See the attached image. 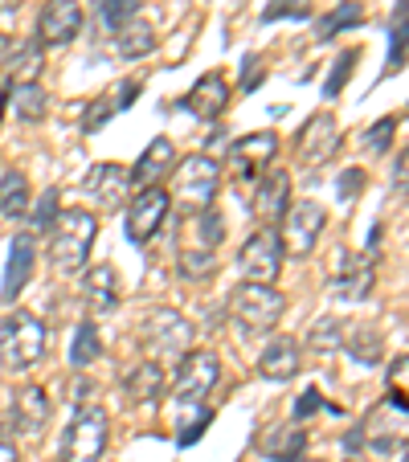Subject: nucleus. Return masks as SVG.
<instances>
[{
	"label": "nucleus",
	"mask_w": 409,
	"mask_h": 462,
	"mask_svg": "<svg viewBox=\"0 0 409 462\" xmlns=\"http://www.w3.org/2000/svg\"><path fill=\"white\" fill-rule=\"evenodd\" d=\"M98 234V217L90 209H66L50 226V266L58 274H79L90 258V245Z\"/></svg>",
	"instance_id": "nucleus-1"
},
{
	"label": "nucleus",
	"mask_w": 409,
	"mask_h": 462,
	"mask_svg": "<svg viewBox=\"0 0 409 462\" xmlns=\"http://www.w3.org/2000/svg\"><path fill=\"white\" fill-rule=\"evenodd\" d=\"M168 213H172V197H168L164 184L140 189L127 205V217H123V234H127V242L131 245H148L152 237L164 229Z\"/></svg>",
	"instance_id": "nucleus-10"
},
{
	"label": "nucleus",
	"mask_w": 409,
	"mask_h": 462,
	"mask_svg": "<svg viewBox=\"0 0 409 462\" xmlns=\"http://www.w3.org/2000/svg\"><path fill=\"white\" fill-rule=\"evenodd\" d=\"M82 295H87V307L95 315H107L119 307V274H115L111 262H98L90 266L87 279H82Z\"/></svg>",
	"instance_id": "nucleus-22"
},
{
	"label": "nucleus",
	"mask_w": 409,
	"mask_h": 462,
	"mask_svg": "<svg viewBox=\"0 0 409 462\" xmlns=\"http://www.w3.org/2000/svg\"><path fill=\"white\" fill-rule=\"evenodd\" d=\"M82 189H87L90 201H98L103 213H115V209H123L131 197V172L123 164H115V160H103V164H90Z\"/></svg>",
	"instance_id": "nucleus-13"
},
{
	"label": "nucleus",
	"mask_w": 409,
	"mask_h": 462,
	"mask_svg": "<svg viewBox=\"0 0 409 462\" xmlns=\"http://www.w3.org/2000/svg\"><path fill=\"white\" fill-rule=\"evenodd\" d=\"M344 344H349V352L357 360H365V365H373V360L381 356V340H376L373 332H365V340H360L357 332H349V336H344Z\"/></svg>",
	"instance_id": "nucleus-40"
},
{
	"label": "nucleus",
	"mask_w": 409,
	"mask_h": 462,
	"mask_svg": "<svg viewBox=\"0 0 409 462\" xmlns=\"http://www.w3.org/2000/svg\"><path fill=\"white\" fill-rule=\"evenodd\" d=\"M107 434H111V418L98 405H82L61 438V462H103Z\"/></svg>",
	"instance_id": "nucleus-7"
},
{
	"label": "nucleus",
	"mask_w": 409,
	"mask_h": 462,
	"mask_svg": "<svg viewBox=\"0 0 409 462\" xmlns=\"http://www.w3.org/2000/svg\"><path fill=\"white\" fill-rule=\"evenodd\" d=\"M0 462H21L17 458V446H13L9 434H0Z\"/></svg>",
	"instance_id": "nucleus-44"
},
{
	"label": "nucleus",
	"mask_w": 409,
	"mask_h": 462,
	"mask_svg": "<svg viewBox=\"0 0 409 462\" xmlns=\"http://www.w3.org/2000/svg\"><path fill=\"white\" fill-rule=\"evenodd\" d=\"M393 131H397V119H393V115L389 119H376L373 127L365 131V148L373 152V156H385V152L393 148Z\"/></svg>",
	"instance_id": "nucleus-36"
},
{
	"label": "nucleus",
	"mask_w": 409,
	"mask_h": 462,
	"mask_svg": "<svg viewBox=\"0 0 409 462\" xmlns=\"http://www.w3.org/2000/svg\"><path fill=\"white\" fill-rule=\"evenodd\" d=\"M279 242H283V254H295V258H307V254L320 245V234L328 229V209L320 201H291L287 213L279 221Z\"/></svg>",
	"instance_id": "nucleus-9"
},
{
	"label": "nucleus",
	"mask_w": 409,
	"mask_h": 462,
	"mask_svg": "<svg viewBox=\"0 0 409 462\" xmlns=\"http://www.w3.org/2000/svg\"><path fill=\"white\" fill-rule=\"evenodd\" d=\"M221 381V365L213 352H189V356L176 365V381H172V405L184 410L189 421L192 410H205V397L213 393V384ZM181 421V426H184Z\"/></svg>",
	"instance_id": "nucleus-6"
},
{
	"label": "nucleus",
	"mask_w": 409,
	"mask_h": 462,
	"mask_svg": "<svg viewBox=\"0 0 409 462\" xmlns=\"http://www.w3.org/2000/svg\"><path fill=\"white\" fill-rule=\"evenodd\" d=\"M274 156H279V135H274V131H250V135L229 143V168H234V176H242V180L262 176L274 164Z\"/></svg>",
	"instance_id": "nucleus-12"
},
{
	"label": "nucleus",
	"mask_w": 409,
	"mask_h": 462,
	"mask_svg": "<svg viewBox=\"0 0 409 462\" xmlns=\"http://www.w3.org/2000/svg\"><path fill=\"white\" fill-rule=\"evenodd\" d=\"M336 148H339V123L331 119L328 111L311 115V119H307L303 127H299L295 156H299V164H303V168H320V164H328V160L336 156Z\"/></svg>",
	"instance_id": "nucleus-11"
},
{
	"label": "nucleus",
	"mask_w": 409,
	"mask_h": 462,
	"mask_svg": "<svg viewBox=\"0 0 409 462\" xmlns=\"http://www.w3.org/2000/svg\"><path fill=\"white\" fill-rule=\"evenodd\" d=\"M360 61V53L357 50H344L339 53V61H336V70H331V79L323 82V98H336L339 90H344V82L352 79V66Z\"/></svg>",
	"instance_id": "nucleus-37"
},
{
	"label": "nucleus",
	"mask_w": 409,
	"mask_h": 462,
	"mask_svg": "<svg viewBox=\"0 0 409 462\" xmlns=\"http://www.w3.org/2000/svg\"><path fill=\"white\" fill-rule=\"evenodd\" d=\"M135 9H140V0H95V17H98V25L103 29H119V25H127L131 17H135Z\"/></svg>",
	"instance_id": "nucleus-31"
},
{
	"label": "nucleus",
	"mask_w": 409,
	"mask_h": 462,
	"mask_svg": "<svg viewBox=\"0 0 409 462\" xmlns=\"http://www.w3.org/2000/svg\"><path fill=\"white\" fill-rule=\"evenodd\" d=\"M299 360H303V348H299L291 336H270V344L258 356V373L266 376V381H291V376L303 368Z\"/></svg>",
	"instance_id": "nucleus-21"
},
{
	"label": "nucleus",
	"mask_w": 409,
	"mask_h": 462,
	"mask_svg": "<svg viewBox=\"0 0 409 462\" xmlns=\"http://www.w3.org/2000/svg\"><path fill=\"white\" fill-rule=\"evenodd\" d=\"M111 37H115V53H119V58H148V53L160 45L156 29L140 17H131L127 25H119Z\"/></svg>",
	"instance_id": "nucleus-26"
},
{
	"label": "nucleus",
	"mask_w": 409,
	"mask_h": 462,
	"mask_svg": "<svg viewBox=\"0 0 409 462\" xmlns=\"http://www.w3.org/2000/svg\"><path fill=\"white\" fill-rule=\"evenodd\" d=\"M283 242H279V229H254L250 237L242 242V250H237V274H242L246 282H262V287H274V279H279L283 271Z\"/></svg>",
	"instance_id": "nucleus-8"
},
{
	"label": "nucleus",
	"mask_w": 409,
	"mask_h": 462,
	"mask_svg": "<svg viewBox=\"0 0 409 462\" xmlns=\"http://www.w3.org/2000/svg\"><path fill=\"white\" fill-rule=\"evenodd\" d=\"M328 291L336 299H344V303H360V299L373 291V266L368 262H352V266H336V274H331Z\"/></svg>",
	"instance_id": "nucleus-25"
},
{
	"label": "nucleus",
	"mask_w": 409,
	"mask_h": 462,
	"mask_svg": "<svg viewBox=\"0 0 409 462\" xmlns=\"http://www.w3.org/2000/svg\"><path fill=\"white\" fill-rule=\"evenodd\" d=\"M405 66V0H397V29H393L389 45V74H397Z\"/></svg>",
	"instance_id": "nucleus-39"
},
{
	"label": "nucleus",
	"mask_w": 409,
	"mask_h": 462,
	"mask_svg": "<svg viewBox=\"0 0 409 462\" xmlns=\"http://www.w3.org/2000/svg\"><path fill=\"white\" fill-rule=\"evenodd\" d=\"M349 462H357V458H349Z\"/></svg>",
	"instance_id": "nucleus-48"
},
{
	"label": "nucleus",
	"mask_w": 409,
	"mask_h": 462,
	"mask_svg": "<svg viewBox=\"0 0 409 462\" xmlns=\"http://www.w3.org/2000/svg\"><path fill=\"white\" fill-rule=\"evenodd\" d=\"M344 328H349L344 319H320L311 328V348H344V336H349Z\"/></svg>",
	"instance_id": "nucleus-35"
},
{
	"label": "nucleus",
	"mask_w": 409,
	"mask_h": 462,
	"mask_svg": "<svg viewBox=\"0 0 409 462\" xmlns=\"http://www.w3.org/2000/svg\"><path fill=\"white\" fill-rule=\"evenodd\" d=\"M283 17H311V0H270L262 9V21H283Z\"/></svg>",
	"instance_id": "nucleus-38"
},
{
	"label": "nucleus",
	"mask_w": 409,
	"mask_h": 462,
	"mask_svg": "<svg viewBox=\"0 0 409 462\" xmlns=\"http://www.w3.org/2000/svg\"><path fill=\"white\" fill-rule=\"evenodd\" d=\"M135 98H140V82H131V79L111 82L103 95L87 103V111H82V131H87V135H95V131L107 127V123H111L119 111H127Z\"/></svg>",
	"instance_id": "nucleus-16"
},
{
	"label": "nucleus",
	"mask_w": 409,
	"mask_h": 462,
	"mask_svg": "<svg viewBox=\"0 0 409 462\" xmlns=\"http://www.w3.org/2000/svg\"><path fill=\"white\" fill-rule=\"evenodd\" d=\"M218 189H221V168L209 156H184L172 168L168 197H172V205H184L189 213H197V209H209Z\"/></svg>",
	"instance_id": "nucleus-5"
},
{
	"label": "nucleus",
	"mask_w": 409,
	"mask_h": 462,
	"mask_svg": "<svg viewBox=\"0 0 409 462\" xmlns=\"http://www.w3.org/2000/svg\"><path fill=\"white\" fill-rule=\"evenodd\" d=\"M9 106L21 123H42L50 111V95L37 82H13L9 87Z\"/></svg>",
	"instance_id": "nucleus-29"
},
{
	"label": "nucleus",
	"mask_w": 409,
	"mask_h": 462,
	"mask_svg": "<svg viewBox=\"0 0 409 462\" xmlns=\"http://www.w3.org/2000/svg\"><path fill=\"white\" fill-rule=\"evenodd\" d=\"M311 462H320V458H311Z\"/></svg>",
	"instance_id": "nucleus-49"
},
{
	"label": "nucleus",
	"mask_w": 409,
	"mask_h": 462,
	"mask_svg": "<svg viewBox=\"0 0 409 462\" xmlns=\"http://www.w3.org/2000/svg\"><path fill=\"white\" fill-rule=\"evenodd\" d=\"M5 111H9V87L0 82V123H5Z\"/></svg>",
	"instance_id": "nucleus-46"
},
{
	"label": "nucleus",
	"mask_w": 409,
	"mask_h": 462,
	"mask_svg": "<svg viewBox=\"0 0 409 462\" xmlns=\"http://www.w3.org/2000/svg\"><path fill=\"white\" fill-rule=\"evenodd\" d=\"M9 53H13V37H9V33H0V70H5Z\"/></svg>",
	"instance_id": "nucleus-45"
},
{
	"label": "nucleus",
	"mask_w": 409,
	"mask_h": 462,
	"mask_svg": "<svg viewBox=\"0 0 409 462\" xmlns=\"http://www.w3.org/2000/svg\"><path fill=\"white\" fill-rule=\"evenodd\" d=\"M42 45L37 42H25V45H13L9 61H5V70H0V82L13 87V82H37L42 74Z\"/></svg>",
	"instance_id": "nucleus-28"
},
{
	"label": "nucleus",
	"mask_w": 409,
	"mask_h": 462,
	"mask_svg": "<svg viewBox=\"0 0 409 462\" xmlns=\"http://www.w3.org/2000/svg\"><path fill=\"white\" fill-rule=\"evenodd\" d=\"M192 323L184 319L181 311L172 307H152L148 315L140 319V348L152 365H181L184 356L192 352Z\"/></svg>",
	"instance_id": "nucleus-2"
},
{
	"label": "nucleus",
	"mask_w": 409,
	"mask_h": 462,
	"mask_svg": "<svg viewBox=\"0 0 409 462\" xmlns=\"http://www.w3.org/2000/svg\"><path fill=\"white\" fill-rule=\"evenodd\" d=\"M172 164H176V148H172V140L160 135V140L148 143V152L135 160V168H131V189H152V184H160Z\"/></svg>",
	"instance_id": "nucleus-23"
},
{
	"label": "nucleus",
	"mask_w": 409,
	"mask_h": 462,
	"mask_svg": "<svg viewBox=\"0 0 409 462\" xmlns=\"http://www.w3.org/2000/svg\"><path fill=\"white\" fill-rule=\"evenodd\" d=\"M320 405H323L320 389H307V393H303V402H299V405H295V418H299V421H303V418H307V413H315V410H320Z\"/></svg>",
	"instance_id": "nucleus-42"
},
{
	"label": "nucleus",
	"mask_w": 409,
	"mask_h": 462,
	"mask_svg": "<svg viewBox=\"0 0 409 462\" xmlns=\"http://www.w3.org/2000/svg\"><path fill=\"white\" fill-rule=\"evenodd\" d=\"M283 311H287V299L274 287H262V282H242V287L229 295V315H234V323L242 332H254V336L274 332Z\"/></svg>",
	"instance_id": "nucleus-4"
},
{
	"label": "nucleus",
	"mask_w": 409,
	"mask_h": 462,
	"mask_svg": "<svg viewBox=\"0 0 409 462\" xmlns=\"http://www.w3.org/2000/svg\"><path fill=\"white\" fill-rule=\"evenodd\" d=\"M176 262H181V274L189 282H205L218 274V254H176Z\"/></svg>",
	"instance_id": "nucleus-32"
},
{
	"label": "nucleus",
	"mask_w": 409,
	"mask_h": 462,
	"mask_svg": "<svg viewBox=\"0 0 409 462\" xmlns=\"http://www.w3.org/2000/svg\"><path fill=\"white\" fill-rule=\"evenodd\" d=\"M29 205H33V192H29V180L25 172H17V168H9V172H0V217H25Z\"/></svg>",
	"instance_id": "nucleus-27"
},
{
	"label": "nucleus",
	"mask_w": 409,
	"mask_h": 462,
	"mask_svg": "<svg viewBox=\"0 0 409 462\" xmlns=\"http://www.w3.org/2000/svg\"><path fill=\"white\" fill-rule=\"evenodd\" d=\"M82 33V5L79 0H45L37 17V45H70Z\"/></svg>",
	"instance_id": "nucleus-14"
},
{
	"label": "nucleus",
	"mask_w": 409,
	"mask_h": 462,
	"mask_svg": "<svg viewBox=\"0 0 409 462\" xmlns=\"http://www.w3.org/2000/svg\"><path fill=\"white\" fill-rule=\"evenodd\" d=\"M61 192L58 189H45L42 192V201H37V205H29V213H25V217L29 221H33V229H42V234H50V226H53V221H58V213H61Z\"/></svg>",
	"instance_id": "nucleus-34"
},
{
	"label": "nucleus",
	"mask_w": 409,
	"mask_h": 462,
	"mask_svg": "<svg viewBox=\"0 0 409 462\" xmlns=\"http://www.w3.org/2000/svg\"><path fill=\"white\" fill-rule=\"evenodd\" d=\"M45 323L33 311H13L0 319V365L9 373H29L45 356Z\"/></svg>",
	"instance_id": "nucleus-3"
},
{
	"label": "nucleus",
	"mask_w": 409,
	"mask_h": 462,
	"mask_svg": "<svg viewBox=\"0 0 409 462\" xmlns=\"http://www.w3.org/2000/svg\"><path fill=\"white\" fill-rule=\"evenodd\" d=\"M254 87H258V58L250 53L246 58V74H242V90H254Z\"/></svg>",
	"instance_id": "nucleus-43"
},
{
	"label": "nucleus",
	"mask_w": 409,
	"mask_h": 462,
	"mask_svg": "<svg viewBox=\"0 0 409 462\" xmlns=\"http://www.w3.org/2000/svg\"><path fill=\"white\" fill-rule=\"evenodd\" d=\"M123 393H127V405H148L164 397V368L152 365V360L131 365V373L123 376Z\"/></svg>",
	"instance_id": "nucleus-24"
},
{
	"label": "nucleus",
	"mask_w": 409,
	"mask_h": 462,
	"mask_svg": "<svg viewBox=\"0 0 409 462\" xmlns=\"http://www.w3.org/2000/svg\"><path fill=\"white\" fill-rule=\"evenodd\" d=\"M287 205H291V176L279 172V168H266L258 176V184H254V201H250L254 217L274 229L283 221V213H287Z\"/></svg>",
	"instance_id": "nucleus-15"
},
{
	"label": "nucleus",
	"mask_w": 409,
	"mask_h": 462,
	"mask_svg": "<svg viewBox=\"0 0 409 462\" xmlns=\"http://www.w3.org/2000/svg\"><path fill=\"white\" fill-rule=\"evenodd\" d=\"M221 237H226V221H221V213L213 209H197L184 217L181 226V250L184 254H218Z\"/></svg>",
	"instance_id": "nucleus-18"
},
{
	"label": "nucleus",
	"mask_w": 409,
	"mask_h": 462,
	"mask_svg": "<svg viewBox=\"0 0 409 462\" xmlns=\"http://www.w3.org/2000/svg\"><path fill=\"white\" fill-rule=\"evenodd\" d=\"M360 21H365V9H360L357 0H344V5H336L331 17H323L320 37H336L339 29H352V25H360Z\"/></svg>",
	"instance_id": "nucleus-33"
},
{
	"label": "nucleus",
	"mask_w": 409,
	"mask_h": 462,
	"mask_svg": "<svg viewBox=\"0 0 409 462\" xmlns=\"http://www.w3.org/2000/svg\"><path fill=\"white\" fill-rule=\"evenodd\" d=\"M33 266H37V242H33V234H13L9 262H5V282H0V295H5V303L21 299V291H25L29 279H33Z\"/></svg>",
	"instance_id": "nucleus-17"
},
{
	"label": "nucleus",
	"mask_w": 409,
	"mask_h": 462,
	"mask_svg": "<svg viewBox=\"0 0 409 462\" xmlns=\"http://www.w3.org/2000/svg\"><path fill=\"white\" fill-rule=\"evenodd\" d=\"M98 356H103L98 328H95V323H79V332H74V340H70V365L74 368H90Z\"/></svg>",
	"instance_id": "nucleus-30"
},
{
	"label": "nucleus",
	"mask_w": 409,
	"mask_h": 462,
	"mask_svg": "<svg viewBox=\"0 0 409 462\" xmlns=\"http://www.w3.org/2000/svg\"><path fill=\"white\" fill-rule=\"evenodd\" d=\"M25 0H0V13H17Z\"/></svg>",
	"instance_id": "nucleus-47"
},
{
	"label": "nucleus",
	"mask_w": 409,
	"mask_h": 462,
	"mask_svg": "<svg viewBox=\"0 0 409 462\" xmlns=\"http://www.w3.org/2000/svg\"><path fill=\"white\" fill-rule=\"evenodd\" d=\"M357 189H365V168H349V172L339 176V201H352Z\"/></svg>",
	"instance_id": "nucleus-41"
},
{
	"label": "nucleus",
	"mask_w": 409,
	"mask_h": 462,
	"mask_svg": "<svg viewBox=\"0 0 409 462\" xmlns=\"http://www.w3.org/2000/svg\"><path fill=\"white\" fill-rule=\"evenodd\" d=\"M50 426V397L42 384H25L13 397V430L21 438H42V430Z\"/></svg>",
	"instance_id": "nucleus-20"
},
{
	"label": "nucleus",
	"mask_w": 409,
	"mask_h": 462,
	"mask_svg": "<svg viewBox=\"0 0 409 462\" xmlns=\"http://www.w3.org/2000/svg\"><path fill=\"white\" fill-rule=\"evenodd\" d=\"M184 111L197 115V119H205V123L221 119V115L229 111V82H226V74L209 70L205 79H197V87L184 95Z\"/></svg>",
	"instance_id": "nucleus-19"
}]
</instances>
